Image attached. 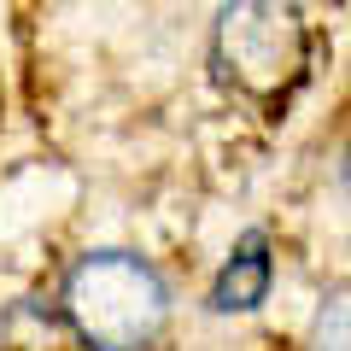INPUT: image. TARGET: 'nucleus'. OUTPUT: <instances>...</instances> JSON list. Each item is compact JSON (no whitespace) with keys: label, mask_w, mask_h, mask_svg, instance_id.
<instances>
[{"label":"nucleus","mask_w":351,"mask_h":351,"mask_svg":"<svg viewBox=\"0 0 351 351\" xmlns=\"http://www.w3.org/2000/svg\"><path fill=\"white\" fill-rule=\"evenodd\" d=\"M339 176H346V188H351V141H346V158H339Z\"/></svg>","instance_id":"nucleus-5"},{"label":"nucleus","mask_w":351,"mask_h":351,"mask_svg":"<svg viewBox=\"0 0 351 351\" xmlns=\"http://www.w3.org/2000/svg\"><path fill=\"white\" fill-rule=\"evenodd\" d=\"M59 304L88 351H147L170 322V287L141 252L76 258Z\"/></svg>","instance_id":"nucleus-1"},{"label":"nucleus","mask_w":351,"mask_h":351,"mask_svg":"<svg viewBox=\"0 0 351 351\" xmlns=\"http://www.w3.org/2000/svg\"><path fill=\"white\" fill-rule=\"evenodd\" d=\"M211 64L246 100H281L304 82L311 29L293 0H228L211 29Z\"/></svg>","instance_id":"nucleus-2"},{"label":"nucleus","mask_w":351,"mask_h":351,"mask_svg":"<svg viewBox=\"0 0 351 351\" xmlns=\"http://www.w3.org/2000/svg\"><path fill=\"white\" fill-rule=\"evenodd\" d=\"M269 246H263V234H246L234 252H228L223 276L211 281V311H258L263 293H269Z\"/></svg>","instance_id":"nucleus-3"},{"label":"nucleus","mask_w":351,"mask_h":351,"mask_svg":"<svg viewBox=\"0 0 351 351\" xmlns=\"http://www.w3.org/2000/svg\"><path fill=\"white\" fill-rule=\"evenodd\" d=\"M304 351H351V281H334L311 316Z\"/></svg>","instance_id":"nucleus-4"}]
</instances>
